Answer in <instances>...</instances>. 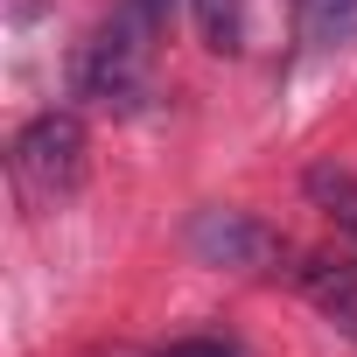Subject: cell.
Here are the masks:
<instances>
[{"instance_id": "8992f818", "label": "cell", "mask_w": 357, "mask_h": 357, "mask_svg": "<svg viewBox=\"0 0 357 357\" xmlns=\"http://www.w3.org/2000/svg\"><path fill=\"white\" fill-rule=\"evenodd\" d=\"M308 50H350L357 43V0H301Z\"/></svg>"}, {"instance_id": "52a82bcc", "label": "cell", "mask_w": 357, "mask_h": 357, "mask_svg": "<svg viewBox=\"0 0 357 357\" xmlns=\"http://www.w3.org/2000/svg\"><path fill=\"white\" fill-rule=\"evenodd\" d=\"M190 15H197L204 50H218V56L245 50V0H190Z\"/></svg>"}, {"instance_id": "277c9868", "label": "cell", "mask_w": 357, "mask_h": 357, "mask_svg": "<svg viewBox=\"0 0 357 357\" xmlns=\"http://www.w3.org/2000/svg\"><path fill=\"white\" fill-rule=\"evenodd\" d=\"M287 273H294V287L329 315V329L357 343V259H336V252H294Z\"/></svg>"}, {"instance_id": "3957f363", "label": "cell", "mask_w": 357, "mask_h": 357, "mask_svg": "<svg viewBox=\"0 0 357 357\" xmlns=\"http://www.w3.org/2000/svg\"><path fill=\"white\" fill-rule=\"evenodd\" d=\"M190 252L204 266H225V273H266V266L294 259L287 238L266 231L252 211H197L190 218Z\"/></svg>"}, {"instance_id": "7a4b0ae2", "label": "cell", "mask_w": 357, "mask_h": 357, "mask_svg": "<svg viewBox=\"0 0 357 357\" xmlns=\"http://www.w3.org/2000/svg\"><path fill=\"white\" fill-rule=\"evenodd\" d=\"M84 119L70 112V105H56V112H36L22 133H15V147H8V175H15V190H22V204L29 211H56L63 197H77V183H84Z\"/></svg>"}, {"instance_id": "ba28073f", "label": "cell", "mask_w": 357, "mask_h": 357, "mask_svg": "<svg viewBox=\"0 0 357 357\" xmlns=\"http://www.w3.org/2000/svg\"><path fill=\"white\" fill-rule=\"evenodd\" d=\"M154 357H245L231 336H175V343H161Z\"/></svg>"}, {"instance_id": "6da1fadb", "label": "cell", "mask_w": 357, "mask_h": 357, "mask_svg": "<svg viewBox=\"0 0 357 357\" xmlns=\"http://www.w3.org/2000/svg\"><path fill=\"white\" fill-rule=\"evenodd\" d=\"M168 22H175V0H112V15L70 56V98L133 112L154 91V50L168 43Z\"/></svg>"}, {"instance_id": "5b68a950", "label": "cell", "mask_w": 357, "mask_h": 357, "mask_svg": "<svg viewBox=\"0 0 357 357\" xmlns=\"http://www.w3.org/2000/svg\"><path fill=\"white\" fill-rule=\"evenodd\" d=\"M301 190H308V204L343 231V245L357 252V175H350V168H336V161H315V168L301 175Z\"/></svg>"}]
</instances>
